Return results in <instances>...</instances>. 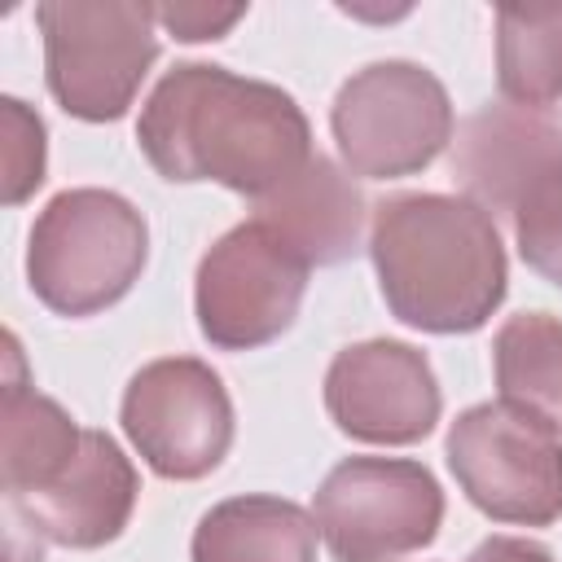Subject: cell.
I'll return each mask as SVG.
<instances>
[{"label":"cell","instance_id":"6da1fadb","mask_svg":"<svg viewBox=\"0 0 562 562\" xmlns=\"http://www.w3.org/2000/svg\"><path fill=\"white\" fill-rule=\"evenodd\" d=\"M140 154L171 184L215 180L250 202L285 184L312 158V127L299 101L228 66H171L140 105Z\"/></svg>","mask_w":562,"mask_h":562},{"label":"cell","instance_id":"7a4b0ae2","mask_svg":"<svg viewBox=\"0 0 562 562\" xmlns=\"http://www.w3.org/2000/svg\"><path fill=\"white\" fill-rule=\"evenodd\" d=\"M369 259L391 316L422 334H474L505 303L509 263L496 220L465 193L382 198Z\"/></svg>","mask_w":562,"mask_h":562},{"label":"cell","instance_id":"3957f363","mask_svg":"<svg viewBox=\"0 0 562 562\" xmlns=\"http://www.w3.org/2000/svg\"><path fill=\"white\" fill-rule=\"evenodd\" d=\"M145 215L114 189H66L31 224L26 281L57 316H97L145 272Z\"/></svg>","mask_w":562,"mask_h":562},{"label":"cell","instance_id":"277c9868","mask_svg":"<svg viewBox=\"0 0 562 562\" xmlns=\"http://www.w3.org/2000/svg\"><path fill=\"white\" fill-rule=\"evenodd\" d=\"M44 35V79L53 101L83 123H114L158 61L154 4L136 0H44L35 4Z\"/></svg>","mask_w":562,"mask_h":562},{"label":"cell","instance_id":"5b68a950","mask_svg":"<svg viewBox=\"0 0 562 562\" xmlns=\"http://www.w3.org/2000/svg\"><path fill=\"white\" fill-rule=\"evenodd\" d=\"M443 452L457 487L487 518L518 527L562 518V435L549 417L487 400L457 413Z\"/></svg>","mask_w":562,"mask_h":562},{"label":"cell","instance_id":"8992f818","mask_svg":"<svg viewBox=\"0 0 562 562\" xmlns=\"http://www.w3.org/2000/svg\"><path fill=\"white\" fill-rule=\"evenodd\" d=\"M329 127L351 176L400 180L426 171L452 140V101L426 66L391 57L338 88Z\"/></svg>","mask_w":562,"mask_h":562},{"label":"cell","instance_id":"52a82bcc","mask_svg":"<svg viewBox=\"0 0 562 562\" xmlns=\"http://www.w3.org/2000/svg\"><path fill=\"white\" fill-rule=\"evenodd\" d=\"M312 518L334 562H400L439 536L443 492L422 461L347 457L321 479Z\"/></svg>","mask_w":562,"mask_h":562},{"label":"cell","instance_id":"ba28073f","mask_svg":"<svg viewBox=\"0 0 562 562\" xmlns=\"http://www.w3.org/2000/svg\"><path fill=\"white\" fill-rule=\"evenodd\" d=\"M312 263L255 215L228 228L198 263V329L220 351H255L281 338L303 303Z\"/></svg>","mask_w":562,"mask_h":562},{"label":"cell","instance_id":"9c48e42d","mask_svg":"<svg viewBox=\"0 0 562 562\" xmlns=\"http://www.w3.org/2000/svg\"><path fill=\"white\" fill-rule=\"evenodd\" d=\"M123 435L158 479H206L233 448V400L198 356H162L132 373L119 408Z\"/></svg>","mask_w":562,"mask_h":562},{"label":"cell","instance_id":"30bf717a","mask_svg":"<svg viewBox=\"0 0 562 562\" xmlns=\"http://www.w3.org/2000/svg\"><path fill=\"white\" fill-rule=\"evenodd\" d=\"M443 408L430 360L400 338L342 347L325 369V413L360 443L404 448L435 430Z\"/></svg>","mask_w":562,"mask_h":562},{"label":"cell","instance_id":"8fae6325","mask_svg":"<svg viewBox=\"0 0 562 562\" xmlns=\"http://www.w3.org/2000/svg\"><path fill=\"white\" fill-rule=\"evenodd\" d=\"M136 465L105 430H83L70 465L40 492L9 501L18 522L61 549H101L123 536L136 509Z\"/></svg>","mask_w":562,"mask_h":562},{"label":"cell","instance_id":"7c38bea8","mask_svg":"<svg viewBox=\"0 0 562 562\" xmlns=\"http://www.w3.org/2000/svg\"><path fill=\"white\" fill-rule=\"evenodd\" d=\"M562 167V114L496 101L474 110L452 140V180L487 215H514L522 193Z\"/></svg>","mask_w":562,"mask_h":562},{"label":"cell","instance_id":"4fadbf2b","mask_svg":"<svg viewBox=\"0 0 562 562\" xmlns=\"http://www.w3.org/2000/svg\"><path fill=\"white\" fill-rule=\"evenodd\" d=\"M255 220L290 241L312 268H329L360 250L364 198L334 158L312 154L307 167L255 202Z\"/></svg>","mask_w":562,"mask_h":562},{"label":"cell","instance_id":"5bb4252c","mask_svg":"<svg viewBox=\"0 0 562 562\" xmlns=\"http://www.w3.org/2000/svg\"><path fill=\"white\" fill-rule=\"evenodd\" d=\"M316 518L285 496H228L198 527L193 562H316Z\"/></svg>","mask_w":562,"mask_h":562},{"label":"cell","instance_id":"9a60e30c","mask_svg":"<svg viewBox=\"0 0 562 562\" xmlns=\"http://www.w3.org/2000/svg\"><path fill=\"white\" fill-rule=\"evenodd\" d=\"M0 435H4V452H0L4 501H22L44 483H53L83 443V426L57 400L40 395L22 378L4 382Z\"/></svg>","mask_w":562,"mask_h":562},{"label":"cell","instance_id":"2e32d148","mask_svg":"<svg viewBox=\"0 0 562 562\" xmlns=\"http://www.w3.org/2000/svg\"><path fill=\"white\" fill-rule=\"evenodd\" d=\"M496 88L514 105L562 101V4L496 9Z\"/></svg>","mask_w":562,"mask_h":562},{"label":"cell","instance_id":"e0dca14e","mask_svg":"<svg viewBox=\"0 0 562 562\" xmlns=\"http://www.w3.org/2000/svg\"><path fill=\"white\" fill-rule=\"evenodd\" d=\"M492 369L501 400H514L562 426V321L549 312H518L492 338Z\"/></svg>","mask_w":562,"mask_h":562},{"label":"cell","instance_id":"ac0fdd59","mask_svg":"<svg viewBox=\"0 0 562 562\" xmlns=\"http://www.w3.org/2000/svg\"><path fill=\"white\" fill-rule=\"evenodd\" d=\"M509 220H514V241H518L522 263L536 277L562 285V167L540 176L522 193Z\"/></svg>","mask_w":562,"mask_h":562},{"label":"cell","instance_id":"d6986e66","mask_svg":"<svg viewBox=\"0 0 562 562\" xmlns=\"http://www.w3.org/2000/svg\"><path fill=\"white\" fill-rule=\"evenodd\" d=\"M0 123H4V202L18 206L44 184V119L18 101H0Z\"/></svg>","mask_w":562,"mask_h":562},{"label":"cell","instance_id":"ffe728a7","mask_svg":"<svg viewBox=\"0 0 562 562\" xmlns=\"http://www.w3.org/2000/svg\"><path fill=\"white\" fill-rule=\"evenodd\" d=\"M154 18H158V26H167L176 40L202 44V40L228 35V26L246 18V4H198V0H189V4H158Z\"/></svg>","mask_w":562,"mask_h":562},{"label":"cell","instance_id":"44dd1931","mask_svg":"<svg viewBox=\"0 0 562 562\" xmlns=\"http://www.w3.org/2000/svg\"><path fill=\"white\" fill-rule=\"evenodd\" d=\"M465 562H553V553L522 536H487Z\"/></svg>","mask_w":562,"mask_h":562}]
</instances>
